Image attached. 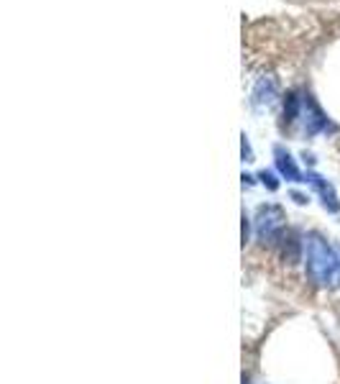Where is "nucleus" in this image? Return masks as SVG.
Masks as SVG:
<instances>
[{
    "instance_id": "nucleus-1",
    "label": "nucleus",
    "mask_w": 340,
    "mask_h": 384,
    "mask_svg": "<svg viewBox=\"0 0 340 384\" xmlns=\"http://www.w3.org/2000/svg\"><path fill=\"white\" fill-rule=\"evenodd\" d=\"M305 241V269L309 285L317 290L340 287V249L328 244V238L320 233H309Z\"/></svg>"
},
{
    "instance_id": "nucleus-2",
    "label": "nucleus",
    "mask_w": 340,
    "mask_h": 384,
    "mask_svg": "<svg viewBox=\"0 0 340 384\" xmlns=\"http://www.w3.org/2000/svg\"><path fill=\"white\" fill-rule=\"evenodd\" d=\"M305 182H309V185L317 190V195H320V200H323L325 210H330V212H338L340 210L338 195H335V190L328 185V180H323L320 174H307V177H305Z\"/></svg>"
},
{
    "instance_id": "nucleus-3",
    "label": "nucleus",
    "mask_w": 340,
    "mask_h": 384,
    "mask_svg": "<svg viewBox=\"0 0 340 384\" xmlns=\"http://www.w3.org/2000/svg\"><path fill=\"white\" fill-rule=\"evenodd\" d=\"M274 156H276V167H279V172H282L284 180L289 182H302V172L297 169V164L291 159L289 151H284L282 147L274 149Z\"/></svg>"
},
{
    "instance_id": "nucleus-4",
    "label": "nucleus",
    "mask_w": 340,
    "mask_h": 384,
    "mask_svg": "<svg viewBox=\"0 0 340 384\" xmlns=\"http://www.w3.org/2000/svg\"><path fill=\"white\" fill-rule=\"evenodd\" d=\"M261 180H264V185H269V190H276L274 174L271 172H261Z\"/></svg>"
}]
</instances>
